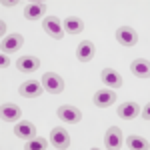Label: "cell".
I'll list each match as a JSON object with an SVG mask.
<instances>
[{
	"label": "cell",
	"mask_w": 150,
	"mask_h": 150,
	"mask_svg": "<svg viewBox=\"0 0 150 150\" xmlns=\"http://www.w3.org/2000/svg\"><path fill=\"white\" fill-rule=\"evenodd\" d=\"M56 116L62 122H68V124H78L82 120V112L76 106H70V104H62L56 110Z\"/></svg>",
	"instance_id": "obj_1"
},
{
	"label": "cell",
	"mask_w": 150,
	"mask_h": 150,
	"mask_svg": "<svg viewBox=\"0 0 150 150\" xmlns=\"http://www.w3.org/2000/svg\"><path fill=\"white\" fill-rule=\"evenodd\" d=\"M50 144L56 150H66L70 146V134L66 132V128H62V126L52 128V132H50Z\"/></svg>",
	"instance_id": "obj_2"
},
{
	"label": "cell",
	"mask_w": 150,
	"mask_h": 150,
	"mask_svg": "<svg viewBox=\"0 0 150 150\" xmlns=\"http://www.w3.org/2000/svg\"><path fill=\"white\" fill-rule=\"evenodd\" d=\"M40 82H42L44 90L50 92V94H60L62 90H64V80H62L58 74H54V72H46Z\"/></svg>",
	"instance_id": "obj_3"
},
{
	"label": "cell",
	"mask_w": 150,
	"mask_h": 150,
	"mask_svg": "<svg viewBox=\"0 0 150 150\" xmlns=\"http://www.w3.org/2000/svg\"><path fill=\"white\" fill-rule=\"evenodd\" d=\"M122 130L118 126H110L104 134V146L106 150H120L122 148Z\"/></svg>",
	"instance_id": "obj_4"
},
{
	"label": "cell",
	"mask_w": 150,
	"mask_h": 150,
	"mask_svg": "<svg viewBox=\"0 0 150 150\" xmlns=\"http://www.w3.org/2000/svg\"><path fill=\"white\" fill-rule=\"evenodd\" d=\"M42 28H44V32H46L48 36H52V38H56V40H60L62 36L66 34V32H64V26H62V22L58 20L56 16H48V18H44Z\"/></svg>",
	"instance_id": "obj_5"
},
{
	"label": "cell",
	"mask_w": 150,
	"mask_h": 150,
	"mask_svg": "<svg viewBox=\"0 0 150 150\" xmlns=\"http://www.w3.org/2000/svg\"><path fill=\"white\" fill-rule=\"evenodd\" d=\"M42 92H44V86H42V82H38V80H26L18 88V94L24 96V98H38Z\"/></svg>",
	"instance_id": "obj_6"
},
{
	"label": "cell",
	"mask_w": 150,
	"mask_h": 150,
	"mask_svg": "<svg viewBox=\"0 0 150 150\" xmlns=\"http://www.w3.org/2000/svg\"><path fill=\"white\" fill-rule=\"evenodd\" d=\"M116 40H118L122 46H134V44L138 42V34H136V30L130 28V26H120V28L116 30Z\"/></svg>",
	"instance_id": "obj_7"
},
{
	"label": "cell",
	"mask_w": 150,
	"mask_h": 150,
	"mask_svg": "<svg viewBox=\"0 0 150 150\" xmlns=\"http://www.w3.org/2000/svg\"><path fill=\"white\" fill-rule=\"evenodd\" d=\"M24 44V36L22 34H10L2 38V54H12L18 52Z\"/></svg>",
	"instance_id": "obj_8"
},
{
	"label": "cell",
	"mask_w": 150,
	"mask_h": 150,
	"mask_svg": "<svg viewBox=\"0 0 150 150\" xmlns=\"http://www.w3.org/2000/svg\"><path fill=\"white\" fill-rule=\"evenodd\" d=\"M94 52H96V48H94V44L90 40H82L76 46V58L80 62H90L94 58Z\"/></svg>",
	"instance_id": "obj_9"
},
{
	"label": "cell",
	"mask_w": 150,
	"mask_h": 150,
	"mask_svg": "<svg viewBox=\"0 0 150 150\" xmlns=\"http://www.w3.org/2000/svg\"><path fill=\"white\" fill-rule=\"evenodd\" d=\"M14 134H16L18 138H22V140H32V138H36V126L32 122L22 120V122H18V124L14 126Z\"/></svg>",
	"instance_id": "obj_10"
},
{
	"label": "cell",
	"mask_w": 150,
	"mask_h": 150,
	"mask_svg": "<svg viewBox=\"0 0 150 150\" xmlns=\"http://www.w3.org/2000/svg\"><path fill=\"white\" fill-rule=\"evenodd\" d=\"M116 102V92L114 90H98L94 94V104L98 108H108Z\"/></svg>",
	"instance_id": "obj_11"
},
{
	"label": "cell",
	"mask_w": 150,
	"mask_h": 150,
	"mask_svg": "<svg viewBox=\"0 0 150 150\" xmlns=\"http://www.w3.org/2000/svg\"><path fill=\"white\" fill-rule=\"evenodd\" d=\"M130 70H132V74L138 76V78H150V62L146 58H136V60H132Z\"/></svg>",
	"instance_id": "obj_12"
},
{
	"label": "cell",
	"mask_w": 150,
	"mask_h": 150,
	"mask_svg": "<svg viewBox=\"0 0 150 150\" xmlns=\"http://www.w3.org/2000/svg\"><path fill=\"white\" fill-rule=\"evenodd\" d=\"M46 14V4L44 2H30L26 8H24V16L28 20H38Z\"/></svg>",
	"instance_id": "obj_13"
},
{
	"label": "cell",
	"mask_w": 150,
	"mask_h": 150,
	"mask_svg": "<svg viewBox=\"0 0 150 150\" xmlns=\"http://www.w3.org/2000/svg\"><path fill=\"white\" fill-rule=\"evenodd\" d=\"M140 112H142V108H140L136 102H124V104L118 106V116L124 118V120H132V118H136Z\"/></svg>",
	"instance_id": "obj_14"
},
{
	"label": "cell",
	"mask_w": 150,
	"mask_h": 150,
	"mask_svg": "<svg viewBox=\"0 0 150 150\" xmlns=\"http://www.w3.org/2000/svg\"><path fill=\"white\" fill-rule=\"evenodd\" d=\"M100 78H102V82L106 86H112V88H120L122 86V76L112 68H104L100 72Z\"/></svg>",
	"instance_id": "obj_15"
},
{
	"label": "cell",
	"mask_w": 150,
	"mask_h": 150,
	"mask_svg": "<svg viewBox=\"0 0 150 150\" xmlns=\"http://www.w3.org/2000/svg\"><path fill=\"white\" fill-rule=\"evenodd\" d=\"M20 116H22L20 106L10 104V102H6L4 106H2V120H4V122H16Z\"/></svg>",
	"instance_id": "obj_16"
},
{
	"label": "cell",
	"mask_w": 150,
	"mask_h": 150,
	"mask_svg": "<svg viewBox=\"0 0 150 150\" xmlns=\"http://www.w3.org/2000/svg\"><path fill=\"white\" fill-rule=\"evenodd\" d=\"M16 66H18L20 72H34V70L40 68V60L36 56H22V58H18Z\"/></svg>",
	"instance_id": "obj_17"
},
{
	"label": "cell",
	"mask_w": 150,
	"mask_h": 150,
	"mask_svg": "<svg viewBox=\"0 0 150 150\" xmlns=\"http://www.w3.org/2000/svg\"><path fill=\"white\" fill-rule=\"evenodd\" d=\"M62 26H64V32L66 34H80L82 30H84V22H82L78 16H68L62 22Z\"/></svg>",
	"instance_id": "obj_18"
},
{
	"label": "cell",
	"mask_w": 150,
	"mask_h": 150,
	"mask_svg": "<svg viewBox=\"0 0 150 150\" xmlns=\"http://www.w3.org/2000/svg\"><path fill=\"white\" fill-rule=\"evenodd\" d=\"M126 144L130 150H150V142L146 138L138 136V134H130L126 138Z\"/></svg>",
	"instance_id": "obj_19"
},
{
	"label": "cell",
	"mask_w": 150,
	"mask_h": 150,
	"mask_svg": "<svg viewBox=\"0 0 150 150\" xmlns=\"http://www.w3.org/2000/svg\"><path fill=\"white\" fill-rule=\"evenodd\" d=\"M48 146V140L42 138V136H36L32 140H26V144H24V150H46Z\"/></svg>",
	"instance_id": "obj_20"
},
{
	"label": "cell",
	"mask_w": 150,
	"mask_h": 150,
	"mask_svg": "<svg viewBox=\"0 0 150 150\" xmlns=\"http://www.w3.org/2000/svg\"><path fill=\"white\" fill-rule=\"evenodd\" d=\"M0 66H2V68H8V66H10V60H8L6 54H2V56H0Z\"/></svg>",
	"instance_id": "obj_21"
},
{
	"label": "cell",
	"mask_w": 150,
	"mask_h": 150,
	"mask_svg": "<svg viewBox=\"0 0 150 150\" xmlns=\"http://www.w3.org/2000/svg\"><path fill=\"white\" fill-rule=\"evenodd\" d=\"M142 118H144V120H150V102L142 108Z\"/></svg>",
	"instance_id": "obj_22"
},
{
	"label": "cell",
	"mask_w": 150,
	"mask_h": 150,
	"mask_svg": "<svg viewBox=\"0 0 150 150\" xmlns=\"http://www.w3.org/2000/svg\"><path fill=\"white\" fill-rule=\"evenodd\" d=\"M14 4H16V2H6V0L2 2V6H8V8H10V6H14Z\"/></svg>",
	"instance_id": "obj_23"
},
{
	"label": "cell",
	"mask_w": 150,
	"mask_h": 150,
	"mask_svg": "<svg viewBox=\"0 0 150 150\" xmlns=\"http://www.w3.org/2000/svg\"><path fill=\"white\" fill-rule=\"evenodd\" d=\"M92 150H100V148H92Z\"/></svg>",
	"instance_id": "obj_24"
}]
</instances>
